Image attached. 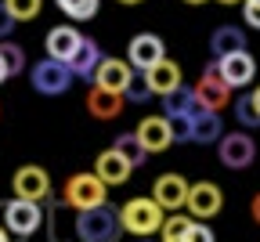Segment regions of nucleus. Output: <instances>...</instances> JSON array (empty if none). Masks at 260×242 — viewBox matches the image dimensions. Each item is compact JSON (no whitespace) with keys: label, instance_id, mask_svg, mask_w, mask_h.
Instances as JSON below:
<instances>
[{"label":"nucleus","instance_id":"23","mask_svg":"<svg viewBox=\"0 0 260 242\" xmlns=\"http://www.w3.org/2000/svg\"><path fill=\"white\" fill-rule=\"evenodd\" d=\"M199 112V101H195V90L191 87H177V90H170V94H162V116L167 119H174V116H195Z\"/></svg>","mask_w":260,"mask_h":242},{"label":"nucleus","instance_id":"12","mask_svg":"<svg viewBox=\"0 0 260 242\" xmlns=\"http://www.w3.org/2000/svg\"><path fill=\"white\" fill-rule=\"evenodd\" d=\"M134 134L141 137V145L148 148V156L167 152V148L174 145V127H170V119H167V116H145V119L138 123V130H134Z\"/></svg>","mask_w":260,"mask_h":242},{"label":"nucleus","instance_id":"13","mask_svg":"<svg viewBox=\"0 0 260 242\" xmlns=\"http://www.w3.org/2000/svg\"><path fill=\"white\" fill-rule=\"evenodd\" d=\"M152 199L167 214H177L181 206H184V199H188V181L181 174H159L155 185H152Z\"/></svg>","mask_w":260,"mask_h":242},{"label":"nucleus","instance_id":"38","mask_svg":"<svg viewBox=\"0 0 260 242\" xmlns=\"http://www.w3.org/2000/svg\"><path fill=\"white\" fill-rule=\"evenodd\" d=\"M253 105H256V109H260V87H256V90H253Z\"/></svg>","mask_w":260,"mask_h":242},{"label":"nucleus","instance_id":"3","mask_svg":"<svg viewBox=\"0 0 260 242\" xmlns=\"http://www.w3.org/2000/svg\"><path fill=\"white\" fill-rule=\"evenodd\" d=\"M0 224H4L8 235H15V238H32L40 231V224H44V206L32 202V199H8Z\"/></svg>","mask_w":260,"mask_h":242},{"label":"nucleus","instance_id":"24","mask_svg":"<svg viewBox=\"0 0 260 242\" xmlns=\"http://www.w3.org/2000/svg\"><path fill=\"white\" fill-rule=\"evenodd\" d=\"M112 148H116L130 166H141V163L148 159V148L141 145V137H138V134H119L116 141H112Z\"/></svg>","mask_w":260,"mask_h":242},{"label":"nucleus","instance_id":"17","mask_svg":"<svg viewBox=\"0 0 260 242\" xmlns=\"http://www.w3.org/2000/svg\"><path fill=\"white\" fill-rule=\"evenodd\" d=\"M130 76H134V65L123 62V58H102V65L94 69V83L109 87V90H119V94L130 83Z\"/></svg>","mask_w":260,"mask_h":242},{"label":"nucleus","instance_id":"37","mask_svg":"<svg viewBox=\"0 0 260 242\" xmlns=\"http://www.w3.org/2000/svg\"><path fill=\"white\" fill-rule=\"evenodd\" d=\"M4 80H11V76H8V69H4V62H0V83H4Z\"/></svg>","mask_w":260,"mask_h":242},{"label":"nucleus","instance_id":"10","mask_svg":"<svg viewBox=\"0 0 260 242\" xmlns=\"http://www.w3.org/2000/svg\"><path fill=\"white\" fill-rule=\"evenodd\" d=\"M167 58V44H162L155 33H138L134 40L126 44V62L138 69V73H145V69H152L155 62Z\"/></svg>","mask_w":260,"mask_h":242},{"label":"nucleus","instance_id":"30","mask_svg":"<svg viewBox=\"0 0 260 242\" xmlns=\"http://www.w3.org/2000/svg\"><path fill=\"white\" fill-rule=\"evenodd\" d=\"M4 8L15 15V22H29V18H37V15H40L44 0H4Z\"/></svg>","mask_w":260,"mask_h":242},{"label":"nucleus","instance_id":"8","mask_svg":"<svg viewBox=\"0 0 260 242\" xmlns=\"http://www.w3.org/2000/svg\"><path fill=\"white\" fill-rule=\"evenodd\" d=\"M11 192H15V199H32V202L51 199V177H47V170L37 166V163L18 166L15 177H11Z\"/></svg>","mask_w":260,"mask_h":242},{"label":"nucleus","instance_id":"28","mask_svg":"<svg viewBox=\"0 0 260 242\" xmlns=\"http://www.w3.org/2000/svg\"><path fill=\"white\" fill-rule=\"evenodd\" d=\"M235 119L249 130V127H260V109L253 105V94H242L235 98Z\"/></svg>","mask_w":260,"mask_h":242},{"label":"nucleus","instance_id":"29","mask_svg":"<svg viewBox=\"0 0 260 242\" xmlns=\"http://www.w3.org/2000/svg\"><path fill=\"white\" fill-rule=\"evenodd\" d=\"M123 98H126V101H134V105H145V101L152 98V87H148L145 73H134V76H130V83L123 87Z\"/></svg>","mask_w":260,"mask_h":242},{"label":"nucleus","instance_id":"42","mask_svg":"<svg viewBox=\"0 0 260 242\" xmlns=\"http://www.w3.org/2000/svg\"><path fill=\"white\" fill-rule=\"evenodd\" d=\"M220 4H239V0H220Z\"/></svg>","mask_w":260,"mask_h":242},{"label":"nucleus","instance_id":"1","mask_svg":"<svg viewBox=\"0 0 260 242\" xmlns=\"http://www.w3.org/2000/svg\"><path fill=\"white\" fill-rule=\"evenodd\" d=\"M123 224H119V210L109 202L90 206V210H76V238L80 242H119Z\"/></svg>","mask_w":260,"mask_h":242},{"label":"nucleus","instance_id":"26","mask_svg":"<svg viewBox=\"0 0 260 242\" xmlns=\"http://www.w3.org/2000/svg\"><path fill=\"white\" fill-rule=\"evenodd\" d=\"M195 217H184V214H170V217H162V242H184L188 228H191Z\"/></svg>","mask_w":260,"mask_h":242},{"label":"nucleus","instance_id":"20","mask_svg":"<svg viewBox=\"0 0 260 242\" xmlns=\"http://www.w3.org/2000/svg\"><path fill=\"white\" fill-rule=\"evenodd\" d=\"M102 47H98V40H90V37H83L80 40V47H76V54L69 58V69H73V76L76 80H94V69L102 65Z\"/></svg>","mask_w":260,"mask_h":242},{"label":"nucleus","instance_id":"32","mask_svg":"<svg viewBox=\"0 0 260 242\" xmlns=\"http://www.w3.org/2000/svg\"><path fill=\"white\" fill-rule=\"evenodd\" d=\"M184 242H217V235H213L206 224H195V221H191V228H188Z\"/></svg>","mask_w":260,"mask_h":242},{"label":"nucleus","instance_id":"7","mask_svg":"<svg viewBox=\"0 0 260 242\" xmlns=\"http://www.w3.org/2000/svg\"><path fill=\"white\" fill-rule=\"evenodd\" d=\"M217 156H220V163L228 170H246L256 159V145H253V137L246 130H232V134H220Z\"/></svg>","mask_w":260,"mask_h":242},{"label":"nucleus","instance_id":"19","mask_svg":"<svg viewBox=\"0 0 260 242\" xmlns=\"http://www.w3.org/2000/svg\"><path fill=\"white\" fill-rule=\"evenodd\" d=\"M145 80H148L152 94L162 98V94H170V90L181 87V65L170 62V58H162V62H155L152 69H145Z\"/></svg>","mask_w":260,"mask_h":242},{"label":"nucleus","instance_id":"9","mask_svg":"<svg viewBox=\"0 0 260 242\" xmlns=\"http://www.w3.org/2000/svg\"><path fill=\"white\" fill-rule=\"evenodd\" d=\"M184 206H188V214H191L195 221H210V217L220 214L224 192H220L213 181H195V185H188V199H184Z\"/></svg>","mask_w":260,"mask_h":242},{"label":"nucleus","instance_id":"2","mask_svg":"<svg viewBox=\"0 0 260 242\" xmlns=\"http://www.w3.org/2000/svg\"><path fill=\"white\" fill-rule=\"evenodd\" d=\"M162 217L167 210L152 199V195H141V199H130L119 206V224L123 231H130L134 238H145V235H155L162 228Z\"/></svg>","mask_w":260,"mask_h":242},{"label":"nucleus","instance_id":"14","mask_svg":"<svg viewBox=\"0 0 260 242\" xmlns=\"http://www.w3.org/2000/svg\"><path fill=\"white\" fill-rule=\"evenodd\" d=\"M213 62L220 69V76L232 83V90L253 83V76H256V62H253L249 51H235V54H224V58H213Z\"/></svg>","mask_w":260,"mask_h":242},{"label":"nucleus","instance_id":"31","mask_svg":"<svg viewBox=\"0 0 260 242\" xmlns=\"http://www.w3.org/2000/svg\"><path fill=\"white\" fill-rule=\"evenodd\" d=\"M170 127H174V141H191V116H174Z\"/></svg>","mask_w":260,"mask_h":242},{"label":"nucleus","instance_id":"41","mask_svg":"<svg viewBox=\"0 0 260 242\" xmlns=\"http://www.w3.org/2000/svg\"><path fill=\"white\" fill-rule=\"evenodd\" d=\"M138 242H152V235H145V238H138Z\"/></svg>","mask_w":260,"mask_h":242},{"label":"nucleus","instance_id":"36","mask_svg":"<svg viewBox=\"0 0 260 242\" xmlns=\"http://www.w3.org/2000/svg\"><path fill=\"white\" fill-rule=\"evenodd\" d=\"M0 242H11V235H8V228L0 224Z\"/></svg>","mask_w":260,"mask_h":242},{"label":"nucleus","instance_id":"40","mask_svg":"<svg viewBox=\"0 0 260 242\" xmlns=\"http://www.w3.org/2000/svg\"><path fill=\"white\" fill-rule=\"evenodd\" d=\"M119 4H141V0H119Z\"/></svg>","mask_w":260,"mask_h":242},{"label":"nucleus","instance_id":"27","mask_svg":"<svg viewBox=\"0 0 260 242\" xmlns=\"http://www.w3.org/2000/svg\"><path fill=\"white\" fill-rule=\"evenodd\" d=\"M0 62H4L8 76H18L22 69H25V51L18 44H11V40H0Z\"/></svg>","mask_w":260,"mask_h":242},{"label":"nucleus","instance_id":"6","mask_svg":"<svg viewBox=\"0 0 260 242\" xmlns=\"http://www.w3.org/2000/svg\"><path fill=\"white\" fill-rule=\"evenodd\" d=\"M191 90H195V101H199V109L220 112V109H228V105H232V83H228V80L220 76L217 62H210V65L203 69L199 83H195Z\"/></svg>","mask_w":260,"mask_h":242},{"label":"nucleus","instance_id":"39","mask_svg":"<svg viewBox=\"0 0 260 242\" xmlns=\"http://www.w3.org/2000/svg\"><path fill=\"white\" fill-rule=\"evenodd\" d=\"M184 4H206V0H184Z\"/></svg>","mask_w":260,"mask_h":242},{"label":"nucleus","instance_id":"22","mask_svg":"<svg viewBox=\"0 0 260 242\" xmlns=\"http://www.w3.org/2000/svg\"><path fill=\"white\" fill-rule=\"evenodd\" d=\"M235 51H246V33L239 25H217L213 37H210V54L224 58V54H235Z\"/></svg>","mask_w":260,"mask_h":242},{"label":"nucleus","instance_id":"35","mask_svg":"<svg viewBox=\"0 0 260 242\" xmlns=\"http://www.w3.org/2000/svg\"><path fill=\"white\" fill-rule=\"evenodd\" d=\"M249 217L260 224V195H253V199H249Z\"/></svg>","mask_w":260,"mask_h":242},{"label":"nucleus","instance_id":"16","mask_svg":"<svg viewBox=\"0 0 260 242\" xmlns=\"http://www.w3.org/2000/svg\"><path fill=\"white\" fill-rule=\"evenodd\" d=\"M123 105H126V98H123L119 90L98 87V83L87 90V112H90L94 119H116V116L123 112Z\"/></svg>","mask_w":260,"mask_h":242},{"label":"nucleus","instance_id":"33","mask_svg":"<svg viewBox=\"0 0 260 242\" xmlns=\"http://www.w3.org/2000/svg\"><path fill=\"white\" fill-rule=\"evenodd\" d=\"M242 22L260 29V0H242Z\"/></svg>","mask_w":260,"mask_h":242},{"label":"nucleus","instance_id":"4","mask_svg":"<svg viewBox=\"0 0 260 242\" xmlns=\"http://www.w3.org/2000/svg\"><path fill=\"white\" fill-rule=\"evenodd\" d=\"M73 69H69V62H58V58H44V62H37L29 69V83H32V90L37 94H47V98H58V94H65L73 87Z\"/></svg>","mask_w":260,"mask_h":242},{"label":"nucleus","instance_id":"34","mask_svg":"<svg viewBox=\"0 0 260 242\" xmlns=\"http://www.w3.org/2000/svg\"><path fill=\"white\" fill-rule=\"evenodd\" d=\"M15 25H18V22H15V15L4 8V0H0V40H8V37H11Z\"/></svg>","mask_w":260,"mask_h":242},{"label":"nucleus","instance_id":"18","mask_svg":"<svg viewBox=\"0 0 260 242\" xmlns=\"http://www.w3.org/2000/svg\"><path fill=\"white\" fill-rule=\"evenodd\" d=\"M80 29H73V25H54L47 37H44V47H47V58H58V62H69L73 54H76V47H80Z\"/></svg>","mask_w":260,"mask_h":242},{"label":"nucleus","instance_id":"25","mask_svg":"<svg viewBox=\"0 0 260 242\" xmlns=\"http://www.w3.org/2000/svg\"><path fill=\"white\" fill-rule=\"evenodd\" d=\"M54 4L69 15L73 22H87L98 15V8H102V0H54Z\"/></svg>","mask_w":260,"mask_h":242},{"label":"nucleus","instance_id":"11","mask_svg":"<svg viewBox=\"0 0 260 242\" xmlns=\"http://www.w3.org/2000/svg\"><path fill=\"white\" fill-rule=\"evenodd\" d=\"M69 214H76V210H73L61 195L51 199L47 214H44V221H47V238H51V242H76V217H69Z\"/></svg>","mask_w":260,"mask_h":242},{"label":"nucleus","instance_id":"15","mask_svg":"<svg viewBox=\"0 0 260 242\" xmlns=\"http://www.w3.org/2000/svg\"><path fill=\"white\" fill-rule=\"evenodd\" d=\"M94 174L102 177L109 188H119V185H126L130 181V174H134V166H130L116 148H105L102 156L94 159Z\"/></svg>","mask_w":260,"mask_h":242},{"label":"nucleus","instance_id":"5","mask_svg":"<svg viewBox=\"0 0 260 242\" xmlns=\"http://www.w3.org/2000/svg\"><path fill=\"white\" fill-rule=\"evenodd\" d=\"M61 199L73 206V210H90V206L109 202V185L90 170V174H73L61 188Z\"/></svg>","mask_w":260,"mask_h":242},{"label":"nucleus","instance_id":"21","mask_svg":"<svg viewBox=\"0 0 260 242\" xmlns=\"http://www.w3.org/2000/svg\"><path fill=\"white\" fill-rule=\"evenodd\" d=\"M220 134H224L220 112L199 109V112L191 116V141H195V145H213V141H220Z\"/></svg>","mask_w":260,"mask_h":242}]
</instances>
